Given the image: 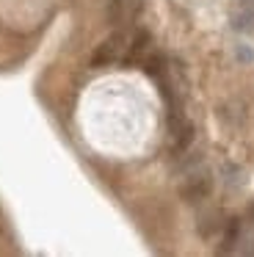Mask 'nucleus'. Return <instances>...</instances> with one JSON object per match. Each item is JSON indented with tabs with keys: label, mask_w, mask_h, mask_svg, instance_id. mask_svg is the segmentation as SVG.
Masks as SVG:
<instances>
[{
	"label": "nucleus",
	"mask_w": 254,
	"mask_h": 257,
	"mask_svg": "<svg viewBox=\"0 0 254 257\" xmlns=\"http://www.w3.org/2000/svg\"><path fill=\"white\" fill-rule=\"evenodd\" d=\"M127 42H130V34H127V31H116V34H110L108 39L94 50L91 67H110V64L121 61L124 53H127Z\"/></svg>",
	"instance_id": "1"
},
{
	"label": "nucleus",
	"mask_w": 254,
	"mask_h": 257,
	"mask_svg": "<svg viewBox=\"0 0 254 257\" xmlns=\"http://www.w3.org/2000/svg\"><path fill=\"white\" fill-rule=\"evenodd\" d=\"M138 12H141L138 0H108V20L113 25H119V28L130 25L138 17Z\"/></svg>",
	"instance_id": "3"
},
{
	"label": "nucleus",
	"mask_w": 254,
	"mask_h": 257,
	"mask_svg": "<svg viewBox=\"0 0 254 257\" xmlns=\"http://www.w3.org/2000/svg\"><path fill=\"white\" fill-rule=\"evenodd\" d=\"M182 194H185L191 202L202 199V196H207V194H210V180L204 177V174H202V177L196 174V177H191V180H188V185L182 188Z\"/></svg>",
	"instance_id": "4"
},
{
	"label": "nucleus",
	"mask_w": 254,
	"mask_h": 257,
	"mask_svg": "<svg viewBox=\"0 0 254 257\" xmlns=\"http://www.w3.org/2000/svg\"><path fill=\"white\" fill-rule=\"evenodd\" d=\"M149 45H152V36H149V31L138 28L130 34V42H127V53L121 61L127 64V67H136V64H141L144 58H147L149 53Z\"/></svg>",
	"instance_id": "2"
}]
</instances>
